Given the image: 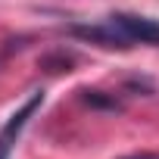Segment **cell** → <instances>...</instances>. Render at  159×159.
I'll list each match as a JSON object with an SVG mask.
<instances>
[{
  "mask_svg": "<svg viewBox=\"0 0 159 159\" xmlns=\"http://www.w3.org/2000/svg\"><path fill=\"white\" fill-rule=\"evenodd\" d=\"M81 100L91 103V106H100V109H112V112L122 109V103H119L116 97H106L103 91H81Z\"/></svg>",
  "mask_w": 159,
  "mask_h": 159,
  "instance_id": "277c9868",
  "label": "cell"
},
{
  "mask_svg": "<svg viewBox=\"0 0 159 159\" xmlns=\"http://www.w3.org/2000/svg\"><path fill=\"white\" fill-rule=\"evenodd\" d=\"M109 22H112L131 44L159 47V22H156V19H143V16H131V13H116Z\"/></svg>",
  "mask_w": 159,
  "mask_h": 159,
  "instance_id": "6da1fadb",
  "label": "cell"
},
{
  "mask_svg": "<svg viewBox=\"0 0 159 159\" xmlns=\"http://www.w3.org/2000/svg\"><path fill=\"white\" fill-rule=\"evenodd\" d=\"M125 159H159V153H134V156H125Z\"/></svg>",
  "mask_w": 159,
  "mask_h": 159,
  "instance_id": "8992f818",
  "label": "cell"
},
{
  "mask_svg": "<svg viewBox=\"0 0 159 159\" xmlns=\"http://www.w3.org/2000/svg\"><path fill=\"white\" fill-rule=\"evenodd\" d=\"M72 34L91 44H100V47H131V41L112 22L109 25H72Z\"/></svg>",
  "mask_w": 159,
  "mask_h": 159,
  "instance_id": "3957f363",
  "label": "cell"
},
{
  "mask_svg": "<svg viewBox=\"0 0 159 159\" xmlns=\"http://www.w3.org/2000/svg\"><path fill=\"white\" fill-rule=\"evenodd\" d=\"M41 103H44V94H41V91H34V94L22 103V109L10 116V122L3 125V131H0V159H7V156H10L13 140L19 137V131H22V128H25V122L38 112V106H41Z\"/></svg>",
  "mask_w": 159,
  "mask_h": 159,
  "instance_id": "7a4b0ae2",
  "label": "cell"
},
{
  "mask_svg": "<svg viewBox=\"0 0 159 159\" xmlns=\"http://www.w3.org/2000/svg\"><path fill=\"white\" fill-rule=\"evenodd\" d=\"M41 66H44L47 72H69L72 56H69V53H53V56H44V59H41Z\"/></svg>",
  "mask_w": 159,
  "mask_h": 159,
  "instance_id": "5b68a950",
  "label": "cell"
}]
</instances>
